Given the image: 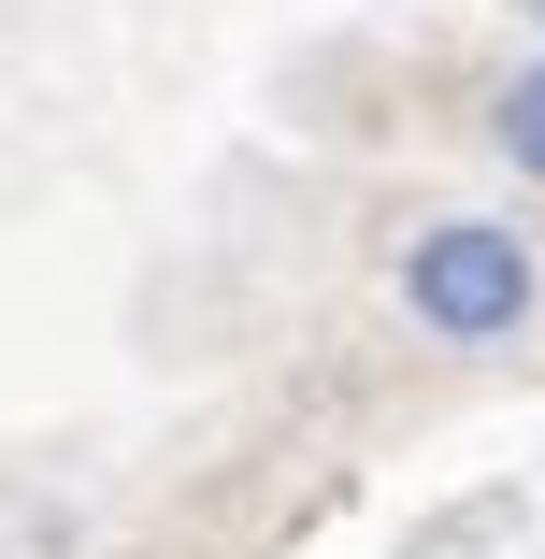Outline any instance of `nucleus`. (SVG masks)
<instances>
[{"mask_svg": "<svg viewBox=\"0 0 545 559\" xmlns=\"http://www.w3.org/2000/svg\"><path fill=\"white\" fill-rule=\"evenodd\" d=\"M388 316L446 359H502V345L545 330V245L502 201H430V215L388 230Z\"/></svg>", "mask_w": 545, "mask_h": 559, "instance_id": "1", "label": "nucleus"}, {"mask_svg": "<svg viewBox=\"0 0 545 559\" xmlns=\"http://www.w3.org/2000/svg\"><path fill=\"white\" fill-rule=\"evenodd\" d=\"M474 144H488V173H502V187H545V44H531L517 72H488Z\"/></svg>", "mask_w": 545, "mask_h": 559, "instance_id": "2", "label": "nucleus"}, {"mask_svg": "<svg viewBox=\"0 0 545 559\" xmlns=\"http://www.w3.org/2000/svg\"><path fill=\"white\" fill-rule=\"evenodd\" d=\"M502 15H517V29H531V44H545V0H502Z\"/></svg>", "mask_w": 545, "mask_h": 559, "instance_id": "3", "label": "nucleus"}]
</instances>
